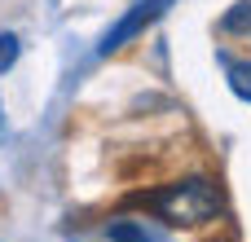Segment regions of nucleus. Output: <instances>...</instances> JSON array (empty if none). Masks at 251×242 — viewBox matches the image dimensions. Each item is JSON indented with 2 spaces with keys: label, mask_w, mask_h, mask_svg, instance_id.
Here are the masks:
<instances>
[{
  "label": "nucleus",
  "mask_w": 251,
  "mask_h": 242,
  "mask_svg": "<svg viewBox=\"0 0 251 242\" xmlns=\"http://www.w3.org/2000/svg\"><path fill=\"white\" fill-rule=\"evenodd\" d=\"M132 203L154 212L168 225H207L221 212V190L207 176H190V181H176V185H163L150 194H132Z\"/></svg>",
  "instance_id": "1"
},
{
  "label": "nucleus",
  "mask_w": 251,
  "mask_h": 242,
  "mask_svg": "<svg viewBox=\"0 0 251 242\" xmlns=\"http://www.w3.org/2000/svg\"><path fill=\"white\" fill-rule=\"evenodd\" d=\"M172 4H176V0H132V4H128V13H124V18L101 35V48H97V53H115V48H124V44H128V40H137L150 22H159Z\"/></svg>",
  "instance_id": "2"
},
{
  "label": "nucleus",
  "mask_w": 251,
  "mask_h": 242,
  "mask_svg": "<svg viewBox=\"0 0 251 242\" xmlns=\"http://www.w3.org/2000/svg\"><path fill=\"white\" fill-rule=\"evenodd\" d=\"M225 75H229V88H234V97L251 101V62H229V66H225Z\"/></svg>",
  "instance_id": "3"
},
{
  "label": "nucleus",
  "mask_w": 251,
  "mask_h": 242,
  "mask_svg": "<svg viewBox=\"0 0 251 242\" xmlns=\"http://www.w3.org/2000/svg\"><path fill=\"white\" fill-rule=\"evenodd\" d=\"M221 31H251V0H243V4H234L225 18H221Z\"/></svg>",
  "instance_id": "4"
},
{
  "label": "nucleus",
  "mask_w": 251,
  "mask_h": 242,
  "mask_svg": "<svg viewBox=\"0 0 251 242\" xmlns=\"http://www.w3.org/2000/svg\"><path fill=\"white\" fill-rule=\"evenodd\" d=\"M106 234H110V242H150V238H146V229H141L137 220H115Z\"/></svg>",
  "instance_id": "5"
},
{
  "label": "nucleus",
  "mask_w": 251,
  "mask_h": 242,
  "mask_svg": "<svg viewBox=\"0 0 251 242\" xmlns=\"http://www.w3.org/2000/svg\"><path fill=\"white\" fill-rule=\"evenodd\" d=\"M18 53H22V44H18V35L13 31H0V75L18 62Z\"/></svg>",
  "instance_id": "6"
}]
</instances>
